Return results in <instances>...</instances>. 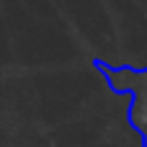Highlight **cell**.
<instances>
[{"mask_svg":"<svg viewBox=\"0 0 147 147\" xmlns=\"http://www.w3.org/2000/svg\"><path fill=\"white\" fill-rule=\"evenodd\" d=\"M93 65L106 78L114 93L129 96L127 119L132 129L142 137V147H147V67H114L103 59H96Z\"/></svg>","mask_w":147,"mask_h":147,"instance_id":"cell-1","label":"cell"}]
</instances>
